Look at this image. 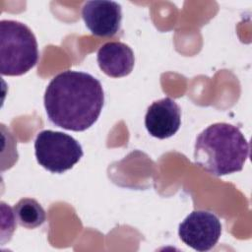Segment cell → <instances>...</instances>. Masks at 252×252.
Here are the masks:
<instances>
[{
    "label": "cell",
    "instance_id": "obj_1",
    "mask_svg": "<svg viewBox=\"0 0 252 252\" xmlns=\"http://www.w3.org/2000/svg\"><path fill=\"white\" fill-rule=\"evenodd\" d=\"M104 103L100 82L91 74L65 71L55 76L44 94L48 119L58 127L85 131L94 124Z\"/></svg>",
    "mask_w": 252,
    "mask_h": 252
},
{
    "label": "cell",
    "instance_id": "obj_2",
    "mask_svg": "<svg viewBox=\"0 0 252 252\" xmlns=\"http://www.w3.org/2000/svg\"><path fill=\"white\" fill-rule=\"evenodd\" d=\"M249 157V144L239 128L215 123L202 131L194 147V161L215 176L242 170Z\"/></svg>",
    "mask_w": 252,
    "mask_h": 252
},
{
    "label": "cell",
    "instance_id": "obj_3",
    "mask_svg": "<svg viewBox=\"0 0 252 252\" xmlns=\"http://www.w3.org/2000/svg\"><path fill=\"white\" fill-rule=\"evenodd\" d=\"M38 48L34 34L26 25L0 22V71L4 76H21L35 66Z\"/></svg>",
    "mask_w": 252,
    "mask_h": 252
},
{
    "label": "cell",
    "instance_id": "obj_4",
    "mask_svg": "<svg viewBox=\"0 0 252 252\" xmlns=\"http://www.w3.org/2000/svg\"><path fill=\"white\" fill-rule=\"evenodd\" d=\"M37 162L53 173H63L72 168L83 157L80 143L73 137L58 131L43 130L34 141Z\"/></svg>",
    "mask_w": 252,
    "mask_h": 252
},
{
    "label": "cell",
    "instance_id": "obj_5",
    "mask_svg": "<svg viewBox=\"0 0 252 252\" xmlns=\"http://www.w3.org/2000/svg\"><path fill=\"white\" fill-rule=\"evenodd\" d=\"M221 224L219 218L208 211H194L179 224L178 235L189 247L204 252L212 249L220 239Z\"/></svg>",
    "mask_w": 252,
    "mask_h": 252
},
{
    "label": "cell",
    "instance_id": "obj_6",
    "mask_svg": "<svg viewBox=\"0 0 252 252\" xmlns=\"http://www.w3.org/2000/svg\"><path fill=\"white\" fill-rule=\"evenodd\" d=\"M82 18L90 32L100 37L113 36L121 26V6L114 1H88L82 7Z\"/></svg>",
    "mask_w": 252,
    "mask_h": 252
},
{
    "label": "cell",
    "instance_id": "obj_7",
    "mask_svg": "<svg viewBox=\"0 0 252 252\" xmlns=\"http://www.w3.org/2000/svg\"><path fill=\"white\" fill-rule=\"evenodd\" d=\"M181 124L179 105L170 97L153 102L145 115V126L148 132L158 139L173 136Z\"/></svg>",
    "mask_w": 252,
    "mask_h": 252
},
{
    "label": "cell",
    "instance_id": "obj_8",
    "mask_svg": "<svg viewBox=\"0 0 252 252\" xmlns=\"http://www.w3.org/2000/svg\"><path fill=\"white\" fill-rule=\"evenodd\" d=\"M96 60L101 71L112 78L129 75L135 64L132 49L127 44L119 41L103 44L97 51Z\"/></svg>",
    "mask_w": 252,
    "mask_h": 252
},
{
    "label": "cell",
    "instance_id": "obj_9",
    "mask_svg": "<svg viewBox=\"0 0 252 252\" xmlns=\"http://www.w3.org/2000/svg\"><path fill=\"white\" fill-rule=\"evenodd\" d=\"M13 213L18 223L29 229L40 226L46 220V214L41 205L31 198L21 199L14 206Z\"/></svg>",
    "mask_w": 252,
    "mask_h": 252
}]
</instances>
